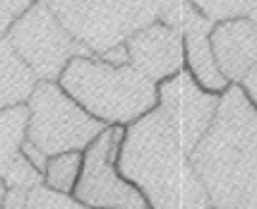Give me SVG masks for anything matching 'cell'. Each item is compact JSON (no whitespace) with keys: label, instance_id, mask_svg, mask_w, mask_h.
<instances>
[{"label":"cell","instance_id":"1","mask_svg":"<svg viewBox=\"0 0 257 209\" xmlns=\"http://www.w3.org/2000/svg\"><path fill=\"white\" fill-rule=\"evenodd\" d=\"M190 161L211 207L257 209V110L238 84L221 94Z\"/></svg>","mask_w":257,"mask_h":209},{"label":"cell","instance_id":"2","mask_svg":"<svg viewBox=\"0 0 257 209\" xmlns=\"http://www.w3.org/2000/svg\"><path fill=\"white\" fill-rule=\"evenodd\" d=\"M117 167L150 209H211L190 156L158 108L125 127Z\"/></svg>","mask_w":257,"mask_h":209},{"label":"cell","instance_id":"3","mask_svg":"<svg viewBox=\"0 0 257 209\" xmlns=\"http://www.w3.org/2000/svg\"><path fill=\"white\" fill-rule=\"evenodd\" d=\"M58 84L106 127H128L158 108V84L131 65H111L98 56H77Z\"/></svg>","mask_w":257,"mask_h":209},{"label":"cell","instance_id":"4","mask_svg":"<svg viewBox=\"0 0 257 209\" xmlns=\"http://www.w3.org/2000/svg\"><path fill=\"white\" fill-rule=\"evenodd\" d=\"M92 54L123 44L163 16L161 0H41Z\"/></svg>","mask_w":257,"mask_h":209},{"label":"cell","instance_id":"5","mask_svg":"<svg viewBox=\"0 0 257 209\" xmlns=\"http://www.w3.org/2000/svg\"><path fill=\"white\" fill-rule=\"evenodd\" d=\"M25 106L29 110L27 142L46 157L85 152L106 129L58 83L39 81Z\"/></svg>","mask_w":257,"mask_h":209},{"label":"cell","instance_id":"6","mask_svg":"<svg viewBox=\"0 0 257 209\" xmlns=\"http://www.w3.org/2000/svg\"><path fill=\"white\" fill-rule=\"evenodd\" d=\"M6 39L35 77L46 83H58L67 63L77 56H96L41 0L12 25Z\"/></svg>","mask_w":257,"mask_h":209},{"label":"cell","instance_id":"7","mask_svg":"<svg viewBox=\"0 0 257 209\" xmlns=\"http://www.w3.org/2000/svg\"><path fill=\"white\" fill-rule=\"evenodd\" d=\"M125 127H106L83 152L73 198L86 209H150L144 196L119 173L117 159Z\"/></svg>","mask_w":257,"mask_h":209},{"label":"cell","instance_id":"8","mask_svg":"<svg viewBox=\"0 0 257 209\" xmlns=\"http://www.w3.org/2000/svg\"><path fill=\"white\" fill-rule=\"evenodd\" d=\"M219 102L221 94L207 92L186 69L158 84V110L188 156L209 131Z\"/></svg>","mask_w":257,"mask_h":209},{"label":"cell","instance_id":"9","mask_svg":"<svg viewBox=\"0 0 257 209\" xmlns=\"http://www.w3.org/2000/svg\"><path fill=\"white\" fill-rule=\"evenodd\" d=\"M167 25L175 27L182 35L184 42V69L196 79V83L207 92L223 94L230 86L221 75L215 62L209 35L215 23L204 18L190 2L165 12L160 18Z\"/></svg>","mask_w":257,"mask_h":209},{"label":"cell","instance_id":"10","mask_svg":"<svg viewBox=\"0 0 257 209\" xmlns=\"http://www.w3.org/2000/svg\"><path fill=\"white\" fill-rule=\"evenodd\" d=\"M125 48L128 65L156 84L184 69L182 35L161 20L133 33L125 41Z\"/></svg>","mask_w":257,"mask_h":209},{"label":"cell","instance_id":"11","mask_svg":"<svg viewBox=\"0 0 257 209\" xmlns=\"http://www.w3.org/2000/svg\"><path fill=\"white\" fill-rule=\"evenodd\" d=\"M209 42L217 67L228 84H240L257 63V27L247 18L215 23Z\"/></svg>","mask_w":257,"mask_h":209},{"label":"cell","instance_id":"12","mask_svg":"<svg viewBox=\"0 0 257 209\" xmlns=\"http://www.w3.org/2000/svg\"><path fill=\"white\" fill-rule=\"evenodd\" d=\"M39 79L12 48L6 35H0V110L27 104Z\"/></svg>","mask_w":257,"mask_h":209},{"label":"cell","instance_id":"13","mask_svg":"<svg viewBox=\"0 0 257 209\" xmlns=\"http://www.w3.org/2000/svg\"><path fill=\"white\" fill-rule=\"evenodd\" d=\"M27 106H16L10 110H0V178L8 173L10 165L23 154L27 140Z\"/></svg>","mask_w":257,"mask_h":209},{"label":"cell","instance_id":"14","mask_svg":"<svg viewBox=\"0 0 257 209\" xmlns=\"http://www.w3.org/2000/svg\"><path fill=\"white\" fill-rule=\"evenodd\" d=\"M83 169V152H65L48 157L43 171L44 186L58 194L73 196Z\"/></svg>","mask_w":257,"mask_h":209},{"label":"cell","instance_id":"15","mask_svg":"<svg viewBox=\"0 0 257 209\" xmlns=\"http://www.w3.org/2000/svg\"><path fill=\"white\" fill-rule=\"evenodd\" d=\"M2 180L6 182L8 188H20V190H33L44 184L43 171H39V169L35 167L31 161L25 157V154H22V156L12 163L8 173L4 175Z\"/></svg>","mask_w":257,"mask_h":209},{"label":"cell","instance_id":"16","mask_svg":"<svg viewBox=\"0 0 257 209\" xmlns=\"http://www.w3.org/2000/svg\"><path fill=\"white\" fill-rule=\"evenodd\" d=\"M23 209H86L73 196L58 194L46 186H37L27 194V201Z\"/></svg>","mask_w":257,"mask_h":209},{"label":"cell","instance_id":"17","mask_svg":"<svg viewBox=\"0 0 257 209\" xmlns=\"http://www.w3.org/2000/svg\"><path fill=\"white\" fill-rule=\"evenodd\" d=\"M39 0H0V35H6L10 27Z\"/></svg>","mask_w":257,"mask_h":209},{"label":"cell","instance_id":"18","mask_svg":"<svg viewBox=\"0 0 257 209\" xmlns=\"http://www.w3.org/2000/svg\"><path fill=\"white\" fill-rule=\"evenodd\" d=\"M242 90H244V94H246V98L251 102V106L257 110V63L247 71V75L240 81V84H238Z\"/></svg>","mask_w":257,"mask_h":209},{"label":"cell","instance_id":"19","mask_svg":"<svg viewBox=\"0 0 257 209\" xmlns=\"http://www.w3.org/2000/svg\"><path fill=\"white\" fill-rule=\"evenodd\" d=\"M98 58H102L104 62L111 63V65H127L128 54H127V48H125V42H123V44H117V46H113V48H109V50H106L104 54H100Z\"/></svg>","mask_w":257,"mask_h":209},{"label":"cell","instance_id":"20","mask_svg":"<svg viewBox=\"0 0 257 209\" xmlns=\"http://www.w3.org/2000/svg\"><path fill=\"white\" fill-rule=\"evenodd\" d=\"M238 18H247L257 27V0H236Z\"/></svg>","mask_w":257,"mask_h":209},{"label":"cell","instance_id":"21","mask_svg":"<svg viewBox=\"0 0 257 209\" xmlns=\"http://www.w3.org/2000/svg\"><path fill=\"white\" fill-rule=\"evenodd\" d=\"M186 2H190V0H161V4H163V14L173 10V8H179V6L186 4Z\"/></svg>","mask_w":257,"mask_h":209},{"label":"cell","instance_id":"22","mask_svg":"<svg viewBox=\"0 0 257 209\" xmlns=\"http://www.w3.org/2000/svg\"><path fill=\"white\" fill-rule=\"evenodd\" d=\"M6 192H8V186L6 182L0 178V209H4V199H6Z\"/></svg>","mask_w":257,"mask_h":209},{"label":"cell","instance_id":"23","mask_svg":"<svg viewBox=\"0 0 257 209\" xmlns=\"http://www.w3.org/2000/svg\"><path fill=\"white\" fill-rule=\"evenodd\" d=\"M211 209H225V207H211Z\"/></svg>","mask_w":257,"mask_h":209}]
</instances>
